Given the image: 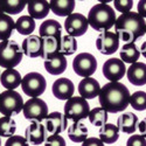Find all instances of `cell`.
I'll return each mask as SVG.
<instances>
[{"instance_id": "45", "label": "cell", "mask_w": 146, "mask_h": 146, "mask_svg": "<svg viewBox=\"0 0 146 146\" xmlns=\"http://www.w3.org/2000/svg\"><path fill=\"white\" fill-rule=\"evenodd\" d=\"M0 146H1V139H0Z\"/></svg>"}, {"instance_id": "18", "label": "cell", "mask_w": 146, "mask_h": 146, "mask_svg": "<svg viewBox=\"0 0 146 146\" xmlns=\"http://www.w3.org/2000/svg\"><path fill=\"white\" fill-rule=\"evenodd\" d=\"M127 80L133 86H145L146 84V64L143 62H136L130 66L126 70Z\"/></svg>"}, {"instance_id": "22", "label": "cell", "mask_w": 146, "mask_h": 146, "mask_svg": "<svg viewBox=\"0 0 146 146\" xmlns=\"http://www.w3.org/2000/svg\"><path fill=\"white\" fill-rule=\"evenodd\" d=\"M76 6L75 0H52L49 3L50 11L58 17H69Z\"/></svg>"}, {"instance_id": "11", "label": "cell", "mask_w": 146, "mask_h": 146, "mask_svg": "<svg viewBox=\"0 0 146 146\" xmlns=\"http://www.w3.org/2000/svg\"><path fill=\"white\" fill-rule=\"evenodd\" d=\"M96 48L103 55H112L119 48V39L115 32H102L96 39Z\"/></svg>"}, {"instance_id": "34", "label": "cell", "mask_w": 146, "mask_h": 146, "mask_svg": "<svg viewBox=\"0 0 146 146\" xmlns=\"http://www.w3.org/2000/svg\"><path fill=\"white\" fill-rule=\"evenodd\" d=\"M27 3L21 0H4L3 1V11L7 15L19 14L26 7Z\"/></svg>"}, {"instance_id": "35", "label": "cell", "mask_w": 146, "mask_h": 146, "mask_svg": "<svg viewBox=\"0 0 146 146\" xmlns=\"http://www.w3.org/2000/svg\"><path fill=\"white\" fill-rule=\"evenodd\" d=\"M131 106L137 111H144L146 110V92L145 91H136L130 96Z\"/></svg>"}, {"instance_id": "2", "label": "cell", "mask_w": 146, "mask_h": 146, "mask_svg": "<svg viewBox=\"0 0 146 146\" xmlns=\"http://www.w3.org/2000/svg\"><path fill=\"white\" fill-rule=\"evenodd\" d=\"M146 22L137 12H127L120 14L115 22V33L119 41L135 43V41L145 34Z\"/></svg>"}, {"instance_id": "30", "label": "cell", "mask_w": 146, "mask_h": 146, "mask_svg": "<svg viewBox=\"0 0 146 146\" xmlns=\"http://www.w3.org/2000/svg\"><path fill=\"white\" fill-rule=\"evenodd\" d=\"M15 29L21 35H32L35 29V21L29 15H21L15 21Z\"/></svg>"}, {"instance_id": "31", "label": "cell", "mask_w": 146, "mask_h": 146, "mask_svg": "<svg viewBox=\"0 0 146 146\" xmlns=\"http://www.w3.org/2000/svg\"><path fill=\"white\" fill-rule=\"evenodd\" d=\"M77 50V41L75 38L67 35L61 36V42H60V53L63 56H70L72 54H75Z\"/></svg>"}, {"instance_id": "43", "label": "cell", "mask_w": 146, "mask_h": 146, "mask_svg": "<svg viewBox=\"0 0 146 146\" xmlns=\"http://www.w3.org/2000/svg\"><path fill=\"white\" fill-rule=\"evenodd\" d=\"M140 54L146 58V41L143 42V44H141V47H140Z\"/></svg>"}, {"instance_id": "23", "label": "cell", "mask_w": 146, "mask_h": 146, "mask_svg": "<svg viewBox=\"0 0 146 146\" xmlns=\"http://www.w3.org/2000/svg\"><path fill=\"white\" fill-rule=\"evenodd\" d=\"M22 77L20 72L15 69H6L0 75V82H1L3 87L7 90H14L19 86H21Z\"/></svg>"}, {"instance_id": "21", "label": "cell", "mask_w": 146, "mask_h": 146, "mask_svg": "<svg viewBox=\"0 0 146 146\" xmlns=\"http://www.w3.org/2000/svg\"><path fill=\"white\" fill-rule=\"evenodd\" d=\"M27 9L28 14L32 19H44L50 11L49 3L44 0H33V1L27 3Z\"/></svg>"}, {"instance_id": "5", "label": "cell", "mask_w": 146, "mask_h": 146, "mask_svg": "<svg viewBox=\"0 0 146 146\" xmlns=\"http://www.w3.org/2000/svg\"><path fill=\"white\" fill-rule=\"evenodd\" d=\"M90 112V106L87 100L82 98L81 96H72L66 102L64 105V116L68 120H72V123L81 121L88 118Z\"/></svg>"}, {"instance_id": "38", "label": "cell", "mask_w": 146, "mask_h": 146, "mask_svg": "<svg viewBox=\"0 0 146 146\" xmlns=\"http://www.w3.org/2000/svg\"><path fill=\"white\" fill-rule=\"evenodd\" d=\"M5 146H29L28 141L22 136H12L7 138Z\"/></svg>"}, {"instance_id": "12", "label": "cell", "mask_w": 146, "mask_h": 146, "mask_svg": "<svg viewBox=\"0 0 146 146\" xmlns=\"http://www.w3.org/2000/svg\"><path fill=\"white\" fill-rule=\"evenodd\" d=\"M102 72L104 77L110 82H119V80H121L126 74L125 63L117 57L109 58L103 64Z\"/></svg>"}, {"instance_id": "4", "label": "cell", "mask_w": 146, "mask_h": 146, "mask_svg": "<svg viewBox=\"0 0 146 146\" xmlns=\"http://www.w3.org/2000/svg\"><path fill=\"white\" fill-rule=\"evenodd\" d=\"M22 49L14 40H5L0 42V67L5 69H14L22 61Z\"/></svg>"}, {"instance_id": "39", "label": "cell", "mask_w": 146, "mask_h": 146, "mask_svg": "<svg viewBox=\"0 0 146 146\" xmlns=\"http://www.w3.org/2000/svg\"><path fill=\"white\" fill-rule=\"evenodd\" d=\"M126 146H146V139L140 135H133L127 139Z\"/></svg>"}, {"instance_id": "41", "label": "cell", "mask_w": 146, "mask_h": 146, "mask_svg": "<svg viewBox=\"0 0 146 146\" xmlns=\"http://www.w3.org/2000/svg\"><path fill=\"white\" fill-rule=\"evenodd\" d=\"M137 9L138 12L137 13L141 17V18H146V0H140L138 3V6H137Z\"/></svg>"}, {"instance_id": "25", "label": "cell", "mask_w": 146, "mask_h": 146, "mask_svg": "<svg viewBox=\"0 0 146 146\" xmlns=\"http://www.w3.org/2000/svg\"><path fill=\"white\" fill-rule=\"evenodd\" d=\"M39 33H40V38H47V36L60 38V36H62V26H61L58 21L48 19L41 23Z\"/></svg>"}, {"instance_id": "6", "label": "cell", "mask_w": 146, "mask_h": 146, "mask_svg": "<svg viewBox=\"0 0 146 146\" xmlns=\"http://www.w3.org/2000/svg\"><path fill=\"white\" fill-rule=\"evenodd\" d=\"M23 100L15 90H6L0 94V113L5 117L18 115L22 111Z\"/></svg>"}, {"instance_id": "8", "label": "cell", "mask_w": 146, "mask_h": 146, "mask_svg": "<svg viewBox=\"0 0 146 146\" xmlns=\"http://www.w3.org/2000/svg\"><path fill=\"white\" fill-rule=\"evenodd\" d=\"M72 69L76 75L83 78L91 77L97 69V60L90 53H81L72 61Z\"/></svg>"}, {"instance_id": "33", "label": "cell", "mask_w": 146, "mask_h": 146, "mask_svg": "<svg viewBox=\"0 0 146 146\" xmlns=\"http://www.w3.org/2000/svg\"><path fill=\"white\" fill-rule=\"evenodd\" d=\"M17 131V123L11 117H1L0 118V137L9 138L14 136Z\"/></svg>"}, {"instance_id": "9", "label": "cell", "mask_w": 146, "mask_h": 146, "mask_svg": "<svg viewBox=\"0 0 146 146\" xmlns=\"http://www.w3.org/2000/svg\"><path fill=\"white\" fill-rule=\"evenodd\" d=\"M22 112L26 119L41 123L48 116V105L41 98H29L23 103Z\"/></svg>"}, {"instance_id": "20", "label": "cell", "mask_w": 146, "mask_h": 146, "mask_svg": "<svg viewBox=\"0 0 146 146\" xmlns=\"http://www.w3.org/2000/svg\"><path fill=\"white\" fill-rule=\"evenodd\" d=\"M138 117L132 113V112H125L123 113L120 117H118L117 119V127L119 130V132L123 133H127V135H131V133H135L137 130V125H138Z\"/></svg>"}, {"instance_id": "28", "label": "cell", "mask_w": 146, "mask_h": 146, "mask_svg": "<svg viewBox=\"0 0 146 146\" xmlns=\"http://www.w3.org/2000/svg\"><path fill=\"white\" fill-rule=\"evenodd\" d=\"M140 52L136 43H125L121 47L120 50V58L123 62L133 64L139 60Z\"/></svg>"}, {"instance_id": "14", "label": "cell", "mask_w": 146, "mask_h": 146, "mask_svg": "<svg viewBox=\"0 0 146 146\" xmlns=\"http://www.w3.org/2000/svg\"><path fill=\"white\" fill-rule=\"evenodd\" d=\"M25 138L31 145H40L47 139L46 126L39 121H32L25 130Z\"/></svg>"}, {"instance_id": "46", "label": "cell", "mask_w": 146, "mask_h": 146, "mask_svg": "<svg viewBox=\"0 0 146 146\" xmlns=\"http://www.w3.org/2000/svg\"><path fill=\"white\" fill-rule=\"evenodd\" d=\"M145 34H146V29H145Z\"/></svg>"}, {"instance_id": "17", "label": "cell", "mask_w": 146, "mask_h": 146, "mask_svg": "<svg viewBox=\"0 0 146 146\" xmlns=\"http://www.w3.org/2000/svg\"><path fill=\"white\" fill-rule=\"evenodd\" d=\"M21 49H22V53L27 57L35 58V57L41 56V52H42L41 38L38 35H33V34L27 36V38L22 41Z\"/></svg>"}, {"instance_id": "15", "label": "cell", "mask_w": 146, "mask_h": 146, "mask_svg": "<svg viewBox=\"0 0 146 146\" xmlns=\"http://www.w3.org/2000/svg\"><path fill=\"white\" fill-rule=\"evenodd\" d=\"M52 91H53V95L57 100L68 101L69 98L72 97V95H74L75 87H74V83H72L69 78L62 77V78L56 80L53 83Z\"/></svg>"}, {"instance_id": "1", "label": "cell", "mask_w": 146, "mask_h": 146, "mask_svg": "<svg viewBox=\"0 0 146 146\" xmlns=\"http://www.w3.org/2000/svg\"><path fill=\"white\" fill-rule=\"evenodd\" d=\"M130 91L125 84L120 82H109L101 88L98 101L101 108L109 113H117L124 111L129 106Z\"/></svg>"}, {"instance_id": "37", "label": "cell", "mask_w": 146, "mask_h": 146, "mask_svg": "<svg viewBox=\"0 0 146 146\" xmlns=\"http://www.w3.org/2000/svg\"><path fill=\"white\" fill-rule=\"evenodd\" d=\"M44 146H67V144L62 136L50 135L47 137V139L44 141Z\"/></svg>"}, {"instance_id": "16", "label": "cell", "mask_w": 146, "mask_h": 146, "mask_svg": "<svg viewBox=\"0 0 146 146\" xmlns=\"http://www.w3.org/2000/svg\"><path fill=\"white\" fill-rule=\"evenodd\" d=\"M101 86L97 80L94 77L83 78L78 84V92L80 96L84 100H94L95 97L100 95Z\"/></svg>"}, {"instance_id": "42", "label": "cell", "mask_w": 146, "mask_h": 146, "mask_svg": "<svg viewBox=\"0 0 146 146\" xmlns=\"http://www.w3.org/2000/svg\"><path fill=\"white\" fill-rule=\"evenodd\" d=\"M137 129H138L139 132H140V136H143V137L146 139V117L143 118L140 121H138Z\"/></svg>"}, {"instance_id": "27", "label": "cell", "mask_w": 146, "mask_h": 146, "mask_svg": "<svg viewBox=\"0 0 146 146\" xmlns=\"http://www.w3.org/2000/svg\"><path fill=\"white\" fill-rule=\"evenodd\" d=\"M119 138V130L115 124L106 123L100 127V139L104 144H113Z\"/></svg>"}, {"instance_id": "19", "label": "cell", "mask_w": 146, "mask_h": 146, "mask_svg": "<svg viewBox=\"0 0 146 146\" xmlns=\"http://www.w3.org/2000/svg\"><path fill=\"white\" fill-rule=\"evenodd\" d=\"M42 41V52L41 56L44 61L50 60L53 56L60 53V42L61 36L55 38V36H47V38H41Z\"/></svg>"}, {"instance_id": "26", "label": "cell", "mask_w": 146, "mask_h": 146, "mask_svg": "<svg viewBox=\"0 0 146 146\" xmlns=\"http://www.w3.org/2000/svg\"><path fill=\"white\" fill-rule=\"evenodd\" d=\"M68 137L74 143H83L88 138V129L82 121L72 123L68 127Z\"/></svg>"}, {"instance_id": "24", "label": "cell", "mask_w": 146, "mask_h": 146, "mask_svg": "<svg viewBox=\"0 0 146 146\" xmlns=\"http://www.w3.org/2000/svg\"><path fill=\"white\" fill-rule=\"evenodd\" d=\"M43 64H44L46 70L49 72L50 75H60L67 69L68 62H67L66 56L61 55V54H56L50 60L44 61Z\"/></svg>"}, {"instance_id": "36", "label": "cell", "mask_w": 146, "mask_h": 146, "mask_svg": "<svg viewBox=\"0 0 146 146\" xmlns=\"http://www.w3.org/2000/svg\"><path fill=\"white\" fill-rule=\"evenodd\" d=\"M113 5L118 12H120L121 14H124V13H127V12H130L132 9L133 1L132 0H115Z\"/></svg>"}, {"instance_id": "3", "label": "cell", "mask_w": 146, "mask_h": 146, "mask_svg": "<svg viewBox=\"0 0 146 146\" xmlns=\"http://www.w3.org/2000/svg\"><path fill=\"white\" fill-rule=\"evenodd\" d=\"M87 19L88 23L95 31L106 32L115 26L117 18L113 8L110 5L106 3H100L90 8Z\"/></svg>"}, {"instance_id": "44", "label": "cell", "mask_w": 146, "mask_h": 146, "mask_svg": "<svg viewBox=\"0 0 146 146\" xmlns=\"http://www.w3.org/2000/svg\"><path fill=\"white\" fill-rule=\"evenodd\" d=\"M4 14V11H3V1H0V15Z\"/></svg>"}, {"instance_id": "40", "label": "cell", "mask_w": 146, "mask_h": 146, "mask_svg": "<svg viewBox=\"0 0 146 146\" xmlns=\"http://www.w3.org/2000/svg\"><path fill=\"white\" fill-rule=\"evenodd\" d=\"M82 146H104V143L100 138H87L82 143Z\"/></svg>"}, {"instance_id": "32", "label": "cell", "mask_w": 146, "mask_h": 146, "mask_svg": "<svg viewBox=\"0 0 146 146\" xmlns=\"http://www.w3.org/2000/svg\"><path fill=\"white\" fill-rule=\"evenodd\" d=\"M89 121L94 126H103L108 123V112L103 108H94L88 115Z\"/></svg>"}, {"instance_id": "13", "label": "cell", "mask_w": 146, "mask_h": 146, "mask_svg": "<svg viewBox=\"0 0 146 146\" xmlns=\"http://www.w3.org/2000/svg\"><path fill=\"white\" fill-rule=\"evenodd\" d=\"M46 130L50 135H60L63 131H66L68 126V119L63 113L58 111H54L48 113L46 118Z\"/></svg>"}, {"instance_id": "7", "label": "cell", "mask_w": 146, "mask_h": 146, "mask_svg": "<svg viewBox=\"0 0 146 146\" xmlns=\"http://www.w3.org/2000/svg\"><path fill=\"white\" fill-rule=\"evenodd\" d=\"M21 88L31 98H38L44 92L47 88V81L40 72H28L22 77Z\"/></svg>"}, {"instance_id": "29", "label": "cell", "mask_w": 146, "mask_h": 146, "mask_svg": "<svg viewBox=\"0 0 146 146\" xmlns=\"http://www.w3.org/2000/svg\"><path fill=\"white\" fill-rule=\"evenodd\" d=\"M15 29V21L11 15L3 14L0 15V40H9L12 33Z\"/></svg>"}, {"instance_id": "10", "label": "cell", "mask_w": 146, "mask_h": 146, "mask_svg": "<svg viewBox=\"0 0 146 146\" xmlns=\"http://www.w3.org/2000/svg\"><path fill=\"white\" fill-rule=\"evenodd\" d=\"M89 27L88 19L81 13H72L69 17H67L64 21V29L68 33L69 36L77 38L86 34Z\"/></svg>"}]
</instances>
